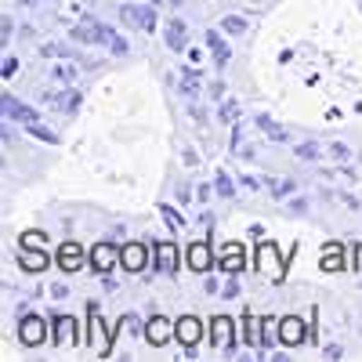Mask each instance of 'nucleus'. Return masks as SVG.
<instances>
[{"instance_id":"nucleus-1","label":"nucleus","mask_w":362,"mask_h":362,"mask_svg":"<svg viewBox=\"0 0 362 362\" xmlns=\"http://www.w3.org/2000/svg\"><path fill=\"white\" fill-rule=\"evenodd\" d=\"M119 15H124V22L127 25H138V29H145V33H153L156 29V22H160V15H156V4H124L119 8Z\"/></svg>"},{"instance_id":"nucleus-2","label":"nucleus","mask_w":362,"mask_h":362,"mask_svg":"<svg viewBox=\"0 0 362 362\" xmlns=\"http://www.w3.org/2000/svg\"><path fill=\"white\" fill-rule=\"evenodd\" d=\"M119 261H124V247L116 243H95V250H90V264H95L98 276H109Z\"/></svg>"},{"instance_id":"nucleus-3","label":"nucleus","mask_w":362,"mask_h":362,"mask_svg":"<svg viewBox=\"0 0 362 362\" xmlns=\"http://www.w3.org/2000/svg\"><path fill=\"white\" fill-rule=\"evenodd\" d=\"M174 337L189 348V355H192V348L199 344V337H203V322L196 319V315H181L177 322H174Z\"/></svg>"},{"instance_id":"nucleus-4","label":"nucleus","mask_w":362,"mask_h":362,"mask_svg":"<svg viewBox=\"0 0 362 362\" xmlns=\"http://www.w3.org/2000/svg\"><path fill=\"white\" fill-rule=\"evenodd\" d=\"M0 109H4V119H8V124H22V127L37 124V112L29 109V105H22L15 95H4V98H0Z\"/></svg>"},{"instance_id":"nucleus-5","label":"nucleus","mask_w":362,"mask_h":362,"mask_svg":"<svg viewBox=\"0 0 362 362\" xmlns=\"http://www.w3.org/2000/svg\"><path fill=\"white\" fill-rule=\"evenodd\" d=\"M87 341H90V348H95L98 355H109V348H112V337L105 334V322H102V315H98V305H90V329H87Z\"/></svg>"},{"instance_id":"nucleus-6","label":"nucleus","mask_w":362,"mask_h":362,"mask_svg":"<svg viewBox=\"0 0 362 362\" xmlns=\"http://www.w3.org/2000/svg\"><path fill=\"white\" fill-rule=\"evenodd\" d=\"M44 337H47L44 319H40V315H22V322H18V341L29 344V348H37Z\"/></svg>"},{"instance_id":"nucleus-7","label":"nucleus","mask_w":362,"mask_h":362,"mask_svg":"<svg viewBox=\"0 0 362 362\" xmlns=\"http://www.w3.org/2000/svg\"><path fill=\"white\" fill-rule=\"evenodd\" d=\"M218 268L225 272V276H239V272L247 268L243 243H225V247H221V261H218Z\"/></svg>"},{"instance_id":"nucleus-8","label":"nucleus","mask_w":362,"mask_h":362,"mask_svg":"<svg viewBox=\"0 0 362 362\" xmlns=\"http://www.w3.org/2000/svg\"><path fill=\"white\" fill-rule=\"evenodd\" d=\"M153 257H156V268L163 272V276H174V272H177V247L170 243V239L153 243Z\"/></svg>"},{"instance_id":"nucleus-9","label":"nucleus","mask_w":362,"mask_h":362,"mask_svg":"<svg viewBox=\"0 0 362 362\" xmlns=\"http://www.w3.org/2000/svg\"><path fill=\"white\" fill-rule=\"evenodd\" d=\"M232 337H239V329H235V322L228 315H218L214 322H210V344L214 348H228Z\"/></svg>"},{"instance_id":"nucleus-10","label":"nucleus","mask_w":362,"mask_h":362,"mask_svg":"<svg viewBox=\"0 0 362 362\" xmlns=\"http://www.w3.org/2000/svg\"><path fill=\"white\" fill-rule=\"evenodd\" d=\"M51 261H47V254L44 250H37V247H22L18 250V268L22 272H29V276H40V272L47 268Z\"/></svg>"},{"instance_id":"nucleus-11","label":"nucleus","mask_w":362,"mask_h":362,"mask_svg":"<svg viewBox=\"0 0 362 362\" xmlns=\"http://www.w3.org/2000/svg\"><path fill=\"white\" fill-rule=\"evenodd\" d=\"M163 40H167L170 51H185V47H189V25L181 22V18H170V22L163 25Z\"/></svg>"},{"instance_id":"nucleus-12","label":"nucleus","mask_w":362,"mask_h":362,"mask_svg":"<svg viewBox=\"0 0 362 362\" xmlns=\"http://www.w3.org/2000/svg\"><path fill=\"white\" fill-rule=\"evenodd\" d=\"M58 268H62L66 276H73V272L83 268V250H80V243H62V247H58Z\"/></svg>"},{"instance_id":"nucleus-13","label":"nucleus","mask_w":362,"mask_h":362,"mask_svg":"<svg viewBox=\"0 0 362 362\" xmlns=\"http://www.w3.org/2000/svg\"><path fill=\"white\" fill-rule=\"evenodd\" d=\"M148 257H153V250H148L145 243H127L124 247V272H141L145 264H148Z\"/></svg>"},{"instance_id":"nucleus-14","label":"nucleus","mask_w":362,"mask_h":362,"mask_svg":"<svg viewBox=\"0 0 362 362\" xmlns=\"http://www.w3.org/2000/svg\"><path fill=\"white\" fill-rule=\"evenodd\" d=\"M308 334H305V322H300L297 315H286V319H279V341L286 344V348H293V344H300Z\"/></svg>"},{"instance_id":"nucleus-15","label":"nucleus","mask_w":362,"mask_h":362,"mask_svg":"<svg viewBox=\"0 0 362 362\" xmlns=\"http://www.w3.org/2000/svg\"><path fill=\"white\" fill-rule=\"evenodd\" d=\"M145 337H148V344H167L170 337H174V322L170 319H163V315H153L148 319V329H145Z\"/></svg>"},{"instance_id":"nucleus-16","label":"nucleus","mask_w":362,"mask_h":362,"mask_svg":"<svg viewBox=\"0 0 362 362\" xmlns=\"http://www.w3.org/2000/svg\"><path fill=\"white\" fill-rule=\"evenodd\" d=\"M206 51L214 54V69H228V62H232V51H228L225 37H221V33H214V29L206 33Z\"/></svg>"},{"instance_id":"nucleus-17","label":"nucleus","mask_w":362,"mask_h":362,"mask_svg":"<svg viewBox=\"0 0 362 362\" xmlns=\"http://www.w3.org/2000/svg\"><path fill=\"white\" fill-rule=\"evenodd\" d=\"M257 268L261 272H272V276H283V257H279V250L276 247H272V243H261L257 247Z\"/></svg>"},{"instance_id":"nucleus-18","label":"nucleus","mask_w":362,"mask_h":362,"mask_svg":"<svg viewBox=\"0 0 362 362\" xmlns=\"http://www.w3.org/2000/svg\"><path fill=\"white\" fill-rule=\"evenodd\" d=\"M44 102H47L51 109H58V112H76V109H80V102H83V95L69 87V90H58V95H47Z\"/></svg>"},{"instance_id":"nucleus-19","label":"nucleus","mask_w":362,"mask_h":362,"mask_svg":"<svg viewBox=\"0 0 362 362\" xmlns=\"http://www.w3.org/2000/svg\"><path fill=\"white\" fill-rule=\"evenodd\" d=\"M51 326H54V344H58V348H73V344H76V329H73L76 322H73L69 315H58Z\"/></svg>"},{"instance_id":"nucleus-20","label":"nucleus","mask_w":362,"mask_h":362,"mask_svg":"<svg viewBox=\"0 0 362 362\" xmlns=\"http://www.w3.org/2000/svg\"><path fill=\"white\" fill-rule=\"evenodd\" d=\"M254 124H257V131H261L264 138H272V141H286V138H290V131H286L283 124H276L272 116H264V112L254 119Z\"/></svg>"},{"instance_id":"nucleus-21","label":"nucleus","mask_w":362,"mask_h":362,"mask_svg":"<svg viewBox=\"0 0 362 362\" xmlns=\"http://www.w3.org/2000/svg\"><path fill=\"white\" fill-rule=\"evenodd\" d=\"M189 268L192 272H210V243H192L189 247Z\"/></svg>"},{"instance_id":"nucleus-22","label":"nucleus","mask_w":362,"mask_h":362,"mask_svg":"<svg viewBox=\"0 0 362 362\" xmlns=\"http://www.w3.org/2000/svg\"><path fill=\"white\" fill-rule=\"evenodd\" d=\"M293 156L305 160V163H315V160L326 156V148H322L319 141H297V145H293Z\"/></svg>"},{"instance_id":"nucleus-23","label":"nucleus","mask_w":362,"mask_h":362,"mask_svg":"<svg viewBox=\"0 0 362 362\" xmlns=\"http://www.w3.org/2000/svg\"><path fill=\"white\" fill-rule=\"evenodd\" d=\"M322 268H326V272H341V268H344V261H341V247H337V243L322 247Z\"/></svg>"},{"instance_id":"nucleus-24","label":"nucleus","mask_w":362,"mask_h":362,"mask_svg":"<svg viewBox=\"0 0 362 362\" xmlns=\"http://www.w3.org/2000/svg\"><path fill=\"white\" fill-rule=\"evenodd\" d=\"M221 33H228V37H243V33H247V18H243V15H228V18L221 22Z\"/></svg>"},{"instance_id":"nucleus-25","label":"nucleus","mask_w":362,"mask_h":362,"mask_svg":"<svg viewBox=\"0 0 362 362\" xmlns=\"http://www.w3.org/2000/svg\"><path fill=\"white\" fill-rule=\"evenodd\" d=\"M268 192L276 196V199H286V196H293V192H297V181H293V177H283V181H272V185H268Z\"/></svg>"},{"instance_id":"nucleus-26","label":"nucleus","mask_w":362,"mask_h":362,"mask_svg":"<svg viewBox=\"0 0 362 362\" xmlns=\"http://www.w3.org/2000/svg\"><path fill=\"white\" fill-rule=\"evenodd\" d=\"M160 214H163V221L170 225V232H181V228H185V218H181L170 203H160Z\"/></svg>"},{"instance_id":"nucleus-27","label":"nucleus","mask_w":362,"mask_h":362,"mask_svg":"<svg viewBox=\"0 0 362 362\" xmlns=\"http://www.w3.org/2000/svg\"><path fill=\"white\" fill-rule=\"evenodd\" d=\"M326 156H329V160H337V163H348L355 153H351L344 141H329V145H326Z\"/></svg>"},{"instance_id":"nucleus-28","label":"nucleus","mask_w":362,"mask_h":362,"mask_svg":"<svg viewBox=\"0 0 362 362\" xmlns=\"http://www.w3.org/2000/svg\"><path fill=\"white\" fill-rule=\"evenodd\" d=\"M214 189H218V196H225V199H232V196H235V185H232V177H228L225 170H218V174H214Z\"/></svg>"},{"instance_id":"nucleus-29","label":"nucleus","mask_w":362,"mask_h":362,"mask_svg":"<svg viewBox=\"0 0 362 362\" xmlns=\"http://www.w3.org/2000/svg\"><path fill=\"white\" fill-rule=\"evenodd\" d=\"M25 131H29V134H33L37 141H47V145H58V134H54V131H47V127L40 124V119H37V124H29Z\"/></svg>"},{"instance_id":"nucleus-30","label":"nucleus","mask_w":362,"mask_h":362,"mask_svg":"<svg viewBox=\"0 0 362 362\" xmlns=\"http://www.w3.org/2000/svg\"><path fill=\"white\" fill-rule=\"evenodd\" d=\"M218 116H221V124H232V119L239 116V102H235V98H225V102L218 105Z\"/></svg>"},{"instance_id":"nucleus-31","label":"nucleus","mask_w":362,"mask_h":362,"mask_svg":"<svg viewBox=\"0 0 362 362\" xmlns=\"http://www.w3.org/2000/svg\"><path fill=\"white\" fill-rule=\"evenodd\" d=\"M119 326H127V334H134V337L141 334V319H138L134 312H127L124 319H119Z\"/></svg>"},{"instance_id":"nucleus-32","label":"nucleus","mask_w":362,"mask_h":362,"mask_svg":"<svg viewBox=\"0 0 362 362\" xmlns=\"http://www.w3.org/2000/svg\"><path fill=\"white\" fill-rule=\"evenodd\" d=\"M44 239H47L44 232H33V228H29V232H22V247H40Z\"/></svg>"},{"instance_id":"nucleus-33","label":"nucleus","mask_w":362,"mask_h":362,"mask_svg":"<svg viewBox=\"0 0 362 362\" xmlns=\"http://www.w3.org/2000/svg\"><path fill=\"white\" fill-rule=\"evenodd\" d=\"M51 73H54V80H66V83L76 80V69H73V66H54Z\"/></svg>"},{"instance_id":"nucleus-34","label":"nucleus","mask_w":362,"mask_h":362,"mask_svg":"<svg viewBox=\"0 0 362 362\" xmlns=\"http://www.w3.org/2000/svg\"><path fill=\"white\" fill-rule=\"evenodd\" d=\"M15 73H18V58H4V66H0V76L11 80Z\"/></svg>"},{"instance_id":"nucleus-35","label":"nucleus","mask_w":362,"mask_h":362,"mask_svg":"<svg viewBox=\"0 0 362 362\" xmlns=\"http://www.w3.org/2000/svg\"><path fill=\"white\" fill-rule=\"evenodd\" d=\"M109 51H112V54H127L131 44H127V40H119V37H112V40H109Z\"/></svg>"},{"instance_id":"nucleus-36","label":"nucleus","mask_w":362,"mask_h":362,"mask_svg":"<svg viewBox=\"0 0 362 362\" xmlns=\"http://www.w3.org/2000/svg\"><path fill=\"white\" fill-rule=\"evenodd\" d=\"M221 297H225V300H235V297H239V283H235V279H228V283H225V290H221Z\"/></svg>"},{"instance_id":"nucleus-37","label":"nucleus","mask_w":362,"mask_h":362,"mask_svg":"<svg viewBox=\"0 0 362 362\" xmlns=\"http://www.w3.org/2000/svg\"><path fill=\"white\" fill-rule=\"evenodd\" d=\"M11 33H15V22H11V18H4V22H0V40L8 44V40H11Z\"/></svg>"},{"instance_id":"nucleus-38","label":"nucleus","mask_w":362,"mask_h":362,"mask_svg":"<svg viewBox=\"0 0 362 362\" xmlns=\"http://www.w3.org/2000/svg\"><path fill=\"white\" fill-rule=\"evenodd\" d=\"M210 102H225V83H210Z\"/></svg>"},{"instance_id":"nucleus-39","label":"nucleus","mask_w":362,"mask_h":362,"mask_svg":"<svg viewBox=\"0 0 362 362\" xmlns=\"http://www.w3.org/2000/svg\"><path fill=\"white\" fill-rule=\"evenodd\" d=\"M47 293H51V300H62V297H69V290H66L62 283H58V286H51Z\"/></svg>"},{"instance_id":"nucleus-40","label":"nucleus","mask_w":362,"mask_h":362,"mask_svg":"<svg viewBox=\"0 0 362 362\" xmlns=\"http://www.w3.org/2000/svg\"><path fill=\"white\" fill-rule=\"evenodd\" d=\"M290 210H293V214H305V210H308V199H305V196L293 199V203H290Z\"/></svg>"},{"instance_id":"nucleus-41","label":"nucleus","mask_w":362,"mask_h":362,"mask_svg":"<svg viewBox=\"0 0 362 362\" xmlns=\"http://www.w3.org/2000/svg\"><path fill=\"white\" fill-rule=\"evenodd\" d=\"M239 181H243V189H261V181H257V177H250V174H243Z\"/></svg>"},{"instance_id":"nucleus-42","label":"nucleus","mask_w":362,"mask_h":362,"mask_svg":"<svg viewBox=\"0 0 362 362\" xmlns=\"http://www.w3.org/2000/svg\"><path fill=\"white\" fill-rule=\"evenodd\" d=\"M337 199H341V203H344V206H351V210H358V199H355V196H348V192H341V196H337Z\"/></svg>"},{"instance_id":"nucleus-43","label":"nucleus","mask_w":362,"mask_h":362,"mask_svg":"<svg viewBox=\"0 0 362 362\" xmlns=\"http://www.w3.org/2000/svg\"><path fill=\"white\" fill-rule=\"evenodd\" d=\"M326 358H344V351H341V344H329V348H326Z\"/></svg>"},{"instance_id":"nucleus-44","label":"nucleus","mask_w":362,"mask_h":362,"mask_svg":"<svg viewBox=\"0 0 362 362\" xmlns=\"http://www.w3.org/2000/svg\"><path fill=\"white\" fill-rule=\"evenodd\" d=\"M189 196H192V192H189V185L181 181V185H177V199H181V203H189Z\"/></svg>"},{"instance_id":"nucleus-45","label":"nucleus","mask_w":362,"mask_h":362,"mask_svg":"<svg viewBox=\"0 0 362 362\" xmlns=\"http://www.w3.org/2000/svg\"><path fill=\"white\" fill-rule=\"evenodd\" d=\"M355 254H358V268H362V243H358V250H355Z\"/></svg>"},{"instance_id":"nucleus-46","label":"nucleus","mask_w":362,"mask_h":362,"mask_svg":"<svg viewBox=\"0 0 362 362\" xmlns=\"http://www.w3.org/2000/svg\"><path fill=\"white\" fill-rule=\"evenodd\" d=\"M170 4H174V8H181V4H185V0H170Z\"/></svg>"},{"instance_id":"nucleus-47","label":"nucleus","mask_w":362,"mask_h":362,"mask_svg":"<svg viewBox=\"0 0 362 362\" xmlns=\"http://www.w3.org/2000/svg\"><path fill=\"white\" fill-rule=\"evenodd\" d=\"M22 4H37V0H22Z\"/></svg>"},{"instance_id":"nucleus-48","label":"nucleus","mask_w":362,"mask_h":362,"mask_svg":"<svg viewBox=\"0 0 362 362\" xmlns=\"http://www.w3.org/2000/svg\"><path fill=\"white\" fill-rule=\"evenodd\" d=\"M358 160H362V153H358Z\"/></svg>"}]
</instances>
